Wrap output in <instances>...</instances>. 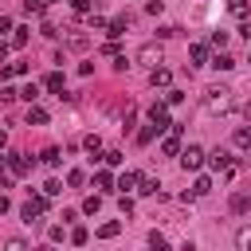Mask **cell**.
Returning <instances> with one entry per match:
<instances>
[{
    "instance_id": "6da1fadb",
    "label": "cell",
    "mask_w": 251,
    "mask_h": 251,
    "mask_svg": "<svg viewBox=\"0 0 251 251\" xmlns=\"http://www.w3.org/2000/svg\"><path fill=\"white\" fill-rule=\"evenodd\" d=\"M231 106H235V90H231V86L216 82V86L204 90V110H208V114H227Z\"/></svg>"
},
{
    "instance_id": "7a4b0ae2",
    "label": "cell",
    "mask_w": 251,
    "mask_h": 251,
    "mask_svg": "<svg viewBox=\"0 0 251 251\" xmlns=\"http://www.w3.org/2000/svg\"><path fill=\"white\" fill-rule=\"evenodd\" d=\"M176 157H180V169H184V173H200V169H204V149H200V145H188V149H180Z\"/></svg>"
},
{
    "instance_id": "3957f363",
    "label": "cell",
    "mask_w": 251,
    "mask_h": 251,
    "mask_svg": "<svg viewBox=\"0 0 251 251\" xmlns=\"http://www.w3.org/2000/svg\"><path fill=\"white\" fill-rule=\"evenodd\" d=\"M0 165H4L12 176H27V173H31V161H27L24 153H4V157H0Z\"/></svg>"
},
{
    "instance_id": "277c9868",
    "label": "cell",
    "mask_w": 251,
    "mask_h": 251,
    "mask_svg": "<svg viewBox=\"0 0 251 251\" xmlns=\"http://www.w3.org/2000/svg\"><path fill=\"white\" fill-rule=\"evenodd\" d=\"M43 212H47V196H27V200L20 204V216H24L27 224H35Z\"/></svg>"
},
{
    "instance_id": "5b68a950",
    "label": "cell",
    "mask_w": 251,
    "mask_h": 251,
    "mask_svg": "<svg viewBox=\"0 0 251 251\" xmlns=\"http://www.w3.org/2000/svg\"><path fill=\"white\" fill-rule=\"evenodd\" d=\"M204 161H208V169H216V173H227V169L235 165L227 149H212V153H204Z\"/></svg>"
},
{
    "instance_id": "8992f818",
    "label": "cell",
    "mask_w": 251,
    "mask_h": 251,
    "mask_svg": "<svg viewBox=\"0 0 251 251\" xmlns=\"http://www.w3.org/2000/svg\"><path fill=\"white\" fill-rule=\"evenodd\" d=\"M149 126H157V133L169 129V106H165V102H153V106H149Z\"/></svg>"
},
{
    "instance_id": "52a82bcc",
    "label": "cell",
    "mask_w": 251,
    "mask_h": 251,
    "mask_svg": "<svg viewBox=\"0 0 251 251\" xmlns=\"http://www.w3.org/2000/svg\"><path fill=\"white\" fill-rule=\"evenodd\" d=\"M137 63H145V67H157V63H161V43H145V47L137 51Z\"/></svg>"
},
{
    "instance_id": "ba28073f",
    "label": "cell",
    "mask_w": 251,
    "mask_h": 251,
    "mask_svg": "<svg viewBox=\"0 0 251 251\" xmlns=\"http://www.w3.org/2000/svg\"><path fill=\"white\" fill-rule=\"evenodd\" d=\"M149 82H153V86H169V82H173V71H169V67H149Z\"/></svg>"
},
{
    "instance_id": "9c48e42d",
    "label": "cell",
    "mask_w": 251,
    "mask_h": 251,
    "mask_svg": "<svg viewBox=\"0 0 251 251\" xmlns=\"http://www.w3.org/2000/svg\"><path fill=\"white\" fill-rule=\"evenodd\" d=\"M212 192V176H196V184H192V192L184 196V200H200V196H208Z\"/></svg>"
},
{
    "instance_id": "30bf717a",
    "label": "cell",
    "mask_w": 251,
    "mask_h": 251,
    "mask_svg": "<svg viewBox=\"0 0 251 251\" xmlns=\"http://www.w3.org/2000/svg\"><path fill=\"white\" fill-rule=\"evenodd\" d=\"M188 59H192V67H204L208 63V43H192L188 47Z\"/></svg>"
},
{
    "instance_id": "8fae6325",
    "label": "cell",
    "mask_w": 251,
    "mask_h": 251,
    "mask_svg": "<svg viewBox=\"0 0 251 251\" xmlns=\"http://www.w3.org/2000/svg\"><path fill=\"white\" fill-rule=\"evenodd\" d=\"M27 126H47V110L35 106V102H27Z\"/></svg>"
},
{
    "instance_id": "7c38bea8",
    "label": "cell",
    "mask_w": 251,
    "mask_h": 251,
    "mask_svg": "<svg viewBox=\"0 0 251 251\" xmlns=\"http://www.w3.org/2000/svg\"><path fill=\"white\" fill-rule=\"evenodd\" d=\"M137 192H145V196H157V200H161V184H157L153 176H137Z\"/></svg>"
},
{
    "instance_id": "4fadbf2b",
    "label": "cell",
    "mask_w": 251,
    "mask_h": 251,
    "mask_svg": "<svg viewBox=\"0 0 251 251\" xmlns=\"http://www.w3.org/2000/svg\"><path fill=\"white\" fill-rule=\"evenodd\" d=\"M114 235H122V220H106V224H98V239H114Z\"/></svg>"
},
{
    "instance_id": "5bb4252c",
    "label": "cell",
    "mask_w": 251,
    "mask_h": 251,
    "mask_svg": "<svg viewBox=\"0 0 251 251\" xmlns=\"http://www.w3.org/2000/svg\"><path fill=\"white\" fill-rule=\"evenodd\" d=\"M86 43H90V39H86V35H82L78 27H67V47H75V51H82Z\"/></svg>"
},
{
    "instance_id": "9a60e30c",
    "label": "cell",
    "mask_w": 251,
    "mask_h": 251,
    "mask_svg": "<svg viewBox=\"0 0 251 251\" xmlns=\"http://www.w3.org/2000/svg\"><path fill=\"white\" fill-rule=\"evenodd\" d=\"M39 161H43V165H47V169H55V165H59V161H63V153H59V149H55V145H47V149H43V153H39Z\"/></svg>"
},
{
    "instance_id": "2e32d148",
    "label": "cell",
    "mask_w": 251,
    "mask_h": 251,
    "mask_svg": "<svg viewBox=\"0 0 251 251\" xmlns=\"http://www.w3.org/2000/svg\"><path fill=\"white\" fill-rule=\"evenodd\" d=\"M114 184H118L122 192H133V188H137V173H122V176H118Z\"/></svg>"
},
{
    "instance_id": "e0dca14e",
    "label": "cell",
    "mask_w": 251,
    "mask_h": 251,
    "mask_svg": "<svg viewBox=\"0 0 251 251\" xmlns=\"http://www.w3.org/2000/svg\"><path fill=\"white\" fill-rule=\"evenodd\" d=\"M149 251H169V239H165V231H149Z\"/></svg>"
},
{
    "instance_id": "ac0fdd59",
    "label": "cell",
    "mask_w": 251,
    "mask_h": 251,
    "mask_svg": "<svg viewBox=\"0 0 251 251\" xmlns=\"http://www.w3.org/2000/svg\"><path fill=\"white\" fill-rule=\"evenodd\" d=\"M27 31L31 27H12V43L8 47H27Z\"/></svg>"
},
{
    "instance_id": "d6986e66",
    "label": "cell",
    "mask_w": 251,
    "mask_h": 251,
    "mask_svg": "<svg viewBox=\"0 0 251 251\" xmlns=\"http://www.w3.org/2000/svg\"><path fill=\"white\" fill-rule=\"evenodd\" d=\"M208 67H216V71H231V67H235V59H231V55H224V51H220V55H216V59H212V63H208Z\"/></svg>"
},
{
    "instance_id": "ffe728a7",
    "label": "cell",
    "mask_w": 251,
    "mask_h": 251,
    "mask_svg": "<svg viewBox=\"0 0 251 251\" xmlns=\"http://www.w3.org/2000/svg\"><path fill=\"white\" fill-rule=\"evenodd\" d=\"M43 86H47L51 94H63V75H59V71H55V75H47V78H43Z\"/></svg>"
},
{
    "instance_id": "44dd1931",
    "label": "cell",
    "mask_w": 251,
    "mask_h": 251,
    "mask_svg": "<svg viewBox=\"0 0 251 251\" xmlns=\"http://www.w3.org/2000/svg\"><path fill=\"white\" fill-rule=\"evenodd\" d=\"M231 141H235V149H247V145H251V129H247V126H239Z\"/></svg>"
},
{
    "instance_id": "7402d4cb",
    "label": "cell",
    "mask_w": 251,
    "mask_h": 251,
    "mask_svg": "<svg viewBox=\"0 0 251 251\" xmlns=\"http://www.w3.org/2000/svg\"><path fill=\"white\" fill-rule=\"evenodd\" d=\"M227 12L235 20H247V0H227Z\"/></svg>"
},
{
    "instance_id": "603a6c76",
    "label": "cell",
    "mask_w": 251,
    "mask_h": 251,
    "mask_svg": "<svg viewBox=\"0 0 251 251\" xmlns=\"http://www.w3.org/2000/svg\"><path fill=\"white\" fill-rule=\"evenodd\" d=\"M16 98H24V102H35V98H39V86H35V82H27L24 90H16Z\"/></svg>"
},
{
    "instance_id": "cb8c5ba5",
    "label": "cell",
    "mask_w": 251,
    "mask_h": 251,
    "mask_svg": "<svg viewBox=\"0 0 251 251\" xmlns=\"http://www.w3.org/2000/svg\"><path fill=\"white\" fill-rule=\"evenodd\" d=\"M153 137H157V126H141L137 129V145H149Z\"/></svg>"
},
{
    "instance_id": "d4e9b609",
    "label": "cell",
    "mask_w": 251,
    "mask_h": 251,
    "mask_svg": "<svg viewBox=\"0 0 251 251\" xmlns=\"http://www.w3.org/2000/svg\"><path fill=\"white\" fill-rule=\"evenodd\" d=\"M67 184H71V188H82V184H86V173H82V169H71V173H67Z\"/></svg>"
},
{
    "instance_id": "484cf974",
    "label": "cell",
    "mask_w": 251,
    "mask_h": 251,
    "mask_svg": "<svg viewBox=\"0 0 251 251\" xmlns=\"http://www.w3.org/2000/svg\"><path fill=\"white\" fill-rule=\"evenodd\" d=\"M247 204H251V200H247L243 192H235V196H231V212H235V216H243V212H247Z\"/></svg>"
},
{
    "instance_id": "4316f807",
    "label": "cell",
    "mask_w": 251,
    "mask_h": 251,
    "mask_svg": "<svg viewBox=\"0 0 251 251\" xmlns=\"http://www.w3.org/2000/svg\"><path fill=\"white\" fill-rule=\"evenodd\" d=\"M102 161H106V165H122V161H126V153H122V149H106V153H102Z\"/></svg>"
},
{
    "instance_id": "83f0119b",
    "label": "cell",
    "mask_w": 251,
    "mask_h": 251,
    "mask_svg": "<svg viewBox=\"0 0 251 251\" xmlns=\"http://www.w3.org/2000/svg\"><path fill=\"white\" fill-rule=\"evenodd\" d=\"M94 184H98V188H114V176H110L106 169H98V173H94Z\"/></svg>"
},
{
    "instance_id": "f1b7e54d",
    "label": "cell",
    "mask_w": 251,
    "mask_h": 251,
    "mask_svg": "<svg viewBox=\"0 0 251 251\" xmlns=\"http://www.w3.org/2000/svg\"><path fill=\"white\" fill-rule=\"evenodd\" d=\"M98 208H102V196H86V200H82V212H86V216H94Z\"/></svg>"
},
{
    "instance_id": "f546056e",
    "label": "cell",
    "mask_w": 251,
    "mask_h": 251,
    "mask_svg": "<svg viewBox=\"0 0 251 251\" xmlns=\"http://www.w3.org/2000/svg\"><path fill=\"white\" fill-rule=\"evenodd\" d=\"M247 243H251V231L239 227V231H235V251H247Z\"/></svg>"
},
{
    "instance_id": "4dcf8cb0",
    "label": "cell",
    "mask_w": 251,
    "mask_h": 251,
    "mask_svg": "<svg viewBox=\"0 0 251 251\" xmlns=\"http://www.w3.org/2000/svg\"><path fill=\"white\" fill-rule=\"evenodd\" d=\"M71 8H75L78 16H90V12H94V0H71Z\"/></svg>"
},
{
    "instance_id": "1f68e13d",
    "label": "cell",
    "mask_w": 251,
    "mask_h": 251,
    "mask_svg": "<svg viewBox=\"0 0 251 251\" xmlns=\"http://www.w3.org/2000/svg\"><path fill=\"white\" fill-rule=\"evenodd\" d=\"M208 43H212V47H220V51H224V47H227V31H212V35H208Z\"/></svg>"
},
{
    "instance_id": "d6a6232c",
    "label": "cell",
    "mask_w": 251,
    "mask_h": 251,
    "mask_svg": "<svg viewBox=\"0 0 251 251\" xmlns=\"http://www.w3.org/2000/svg\"><path fill=\"white\" fill-rule=\"evenodd\" d=\"M86 239H90V231H86V227H75V231H71V243H75V247H82Z\"/></svg>"
},
{
    "instance_id": "836d02e7",
    "label": "cell",
    "mask_w": 251,
    "mask_h": 251,
    "mask_svg": "<svg viewBox=\"0 0 251 251\" xmlns=\"http://www.w3.org/2000/svg\"><path fill=\"white\" fill-rule=\"evenodd\" d=\"M180 102H184V90H169L165 94V106H180Z\"/></svg>"
},
{
    "instance_id": "e575fe53",
    "label": "cell",
    "mask_w": 251,
    "mask_h": 251,
    "mask_svg": "<svg viewBox=\"0 0 251 251\" xmlns=\"http://www.w3.org/2000/svg\"><path fill=\"white\" fill-rule=\"evenodd\" d=\"M59 192H63V184H59V180H47V184H43V196H47V200H51V196H59Z\"/></svg>"
},
{
    "instance_id": "d590c367",
    "label": "cell",
    "mask_w": 251,
    "mask_h": 251,
    "mask_svg": "<svg viewBox=\"0 0 251 251\" xmlns=\"http://www.w3.org/2000/svg\"><path fill=\"white\" fill-rule=\"evenodd\" d=\"M43 8H47V4H43V0H24V12H27V16H31V12H35V16H39V12H43Z\"/></svg>"
},
{
    "instance_id": "8d00e7d4",
    "label": "cell",
    "mask_w": 251,
    "mask_h": 251,
    "mask_svg": "<svg viewBox=\"0 0 251 251\" xmlns=\"http://www.w3.org/2000/svg\"><path fill=\"white\" fill-rule=\"evenodd\" d=\"M82 145H86V149H90V153H98V149H102V137H98V133H90V137H86V141H82Z\"/></svg>"
},
{
    "instance_id": "74e56055",
    "label": "cell",
    "mask_w": 251,
    "mask_h": 251,
    "mask_svg": "<svg viewBox=\"0 0 251 251\" xmlns=\"http://www.w3.org/2000/svg\"><path fill=\"white\" fill-rule=\"evenodd\" d=\"M39 31H43V35H47V39H55V35H59V27H55V24H51V20H43V27H39Z\"/></svg>"
},
{
    "instance_id": "f35d334b",
    "label": "cell",
    "mask_w": 251,
    "mask_h": 251,
    "mask_svg": "<svg viewBox=\"0 0 251 251\" xmlns=\"http://www.w3.org/2000/svg\"><path fill=\"white\" fill-rule=\"evenodd\" d=\"M180 27H173V24H165V27H157V39H169V35H176Z\"/></svg>"
},
{
    "instance_id": "ab89813d",
    "label": "cell",
    "mask_w": 251,
    "mask_h": 251,
    "mask_svg": "<svg viewBox=\"0 0 251 251\" xmlns=\"http://www.w3.org/2000/svg\"><path fill=\"white\" fill-rule=\"evenodd\" d=\"M4 251H27V243H24V239H8V243H4Z\"/></svg>"
},
{
    "instance_id": "60d3db41",
    "label": "cell",
    "mask_w": 251,
    "mask_h": 251,
    "mask_svg": "<svg viewBox=\"0 0 251 251\" xmlns=\"http://www.w3.org/2000/svg\"><path fill=\"white\" fill-rule=\"evenodd\" d=\"M161 8H165L161 0H149V4H145V12H149V16H161Z\"/></svg>"
},
{
    "instance_id": "b9f144b4",
    "label": "cell",
    "mask_w": 251,
    "mask_h": 251,
    "mask_svg": "<svg viewBox=\"0 0 251 251\" xmlns=\"http://www.w3.org/2000/svg\"><path fill=\"white\" fill-rule=\"evenodd\" d=\"M118 208H122V216H129V212H133V200H129V196H122V200H118Z\"/></svg>"
},
{
    "instance_id": "7bdbcfd3",
    "label": "cell",
    "mask_w": 251,
    "mask_h": 251,
    "mask_svg": "<svg viewBox=\"0 0 251 251\" xmlns=\"http://www.w3.org/2000/svg\"><path fill=\"white\" fill-rule=\"evenodd\" d=\"M0 31H12V20L8 16H0Z\"/></svg>"
},
{
    "instance_id": "ee69618b",
    "label": "cell",
    "mask_w": 251,
    "mask_h": 251,
    "mask_svg": "<svg viewBox=\"0 0 251 251\" xmlns=\"http://www.w3.org/2000/svg\"><path fill=\"white\" fill-rule=\"evenodd\" d=\"M4 145H8V129L0 126V149H4Z\"/></svg>"
},
{
    "instance_id": "f6af8a7d",
    "label": "cell",
    "mask_w": 251,
    "mask_h": 251,
    "mask_svg": "<svg viewBox=\"0 0 251 251\" xmlns=\"http://www.w3.org/2000/svg\"><path fill=\"white\" fill-rule=\"evenodd\" d=\"M35 251H55V247H51V243H43V247H35Z\"/></svg>"
}]
</instances>
